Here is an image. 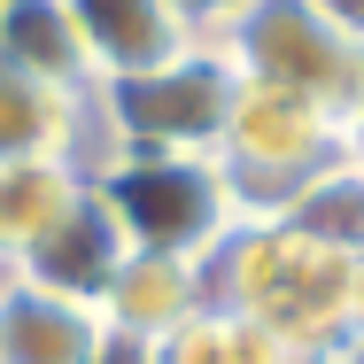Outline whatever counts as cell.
<instances>
[{
	"instance_id": "5bb4252c",
	"label": "cell",
	"mask_w": 364,
	"mask_h": 364,
	"mask_svg": "<svg viewBox=\"0 0 364 364\" xmlns=\"http://www.w3.org/2000/svg\"><path fill=\"white\" fill-rule=\"evenodd\" d=\"M171 8L186 16V31H194V39H225V31H232L256 0H171Z\"/></svg>"
},
{
	"instance_id": "8fae6325",
	"label": "cell",
	"mask_w": 364,
	"mask_h": 364,
	"mask_svg": "<svg viewBox=\"0 0 364 364\" xmlns=\"http://www.w3.org/2000/svg\"><path fill=\"white\" fill-rule=\"evenodd\" d=\"M77 194H85L77 163H0V264L39 248L77 210Z\"/></svg>"
},
{
	"instance_id": "3957f363",
	"label": "cell",
	"mask_w": 364,
	"mask_h": 364,
	"mask_svg": "<svg viewBox=\"0 0 364 364\" xmlns=\"http://www.w3.org/2000/svg\"><path fill=\"white\" fill-rule=\"evenodd\" d=\"M218 47L232 55L240 85H256V93H287V101L333 117V124L349 117V101L364 93V55H357V47H341L302 0H256Z\"/></svg>"
},
{
	"instance_id": "e0dca14e",
	"label": "cell",
	"mask_w": 364,
	"mask_h": 364,
	"mask_svg": "<svg viewBox=\"0 0 364 364\" xmlns=\"http://www.w3.org/2000/svg\"><path fill=\"white\" fill-rule=\"evenodd\" d=\"M349 349H364V256H349Z\"/></svg>"
},
{
	"instance_id": "7c38bea8",
	"label": "cell",
	"mask_w": 364,
	"mask_h": 364,
	"mask_svg": "<svg viewBox=\"0 0 364 364\" xmlns=\"http://www.w3.org/2000/svg\"><path fill=\"white\" fill-rule=\"evenodd\" d=\"M272 225H287V232L333 248V256H364V178L349 163H333V171H318Z\"/></svg>"
},
{
	"instance_id": "8992f818",
	"label": "cell",
	"mask_w": 364,
	"mask_h": 364,
	"mask_svg": "<svg viewBox=\"0 0 364 364\" xmlns=\"http://www.w3.org/2000/svg\"><path fill=\"white\" fill-rule=\"evenodd\" d=\"M70 23L85 39L93 77H132V70H155V63L202 47L171 0H70Z\"/></svg>"
},
{
	"instance_id": "9a60e30c",
	"label": "cell",
	"mask_w": 364,
	"mask_h": 364,
	"mask_svg": "<svg viewBox=\"0 0 364 364\" xmlns=\"http://www.w3.org/2000/svg\"><path fill=\"white\" fill-rule=\"evenodd\" d=\"M302 8H310L341 47H357V55H364V0H302Z\"/></svg>"
},
{
	"instance_id": "277c9868",
	"label": "cell",
	"mask_w": 364,
	"mask_h": 364,
	"mask_svg": "<svg viewBox=\"0 0 364 364\" xmlns=\"http://www.w3.org/2000/svg\"><path fill=\"white\" fill-rule=\"evenodd\" d=\"M333 163H341L333 117L302 109L287 93L240 85V109H232V132H225V147H218V171H225V186H232V202H240L248 225L279 218L294 194H302L318 171H333Z\"/></svg>"
},
{
	"instance_id": "5b68a950",
	"label": "cell",
	"mask_w": 364,
	"mask_h": 364,
	"mask_svg": "<svg viewBox=\"0 0 364 364\" xmlns=\"http://www.w3.org/2000/svg\"><path fill=\"white\" fill-rule=\"evenodd\" d=\"M124 232H117V218L101 210V194L85 186L77 194V210L39 248H23L16 256V279H31V287H47V294H70V302H85V310H101V294L117 287V272H124Z\"/></svg>"
},
{
	"instance_id": "7a4b0ae2",
	"label": "cell",
	"mask_w": 364,
	"mask_h": 364,
	"mask_svg": "<svg viewBox=\"0 0 364 364\" xmlns=\"http://www.w3.org/2000/svg\"><path fill=\"white\" fill-rule=\"evenodd\" d=\"M85 186L101 194V210L117 218L132 256L210 264L225 240L248 225L210 155H93Z\"/></svg>"
},
{
	"instance_id": "30bf717a",
	"label": "cell",
	"mask_w": 364,
	"mask_h": 364,
	"mask_svg": "<svg viewBox=\"0 0 364 364\" xmlns=\"http://www.w3.org/2000/svg\"><path fill=\"white\" fill-rule=\"evenodd\" d=\"M0 63L70 93V101H93V85H101L70 23V0H0Z\"/></svg>"
},
{
	"instance_id": "52a82bcc",
	"label": "cell",
	"mask_w": 364,
	"mask_h": 364,
	"mask_svg": "<svg viewBox=\"0 0 364 364\" xmlns=\"http://www.w3.org/2000/svg\"><path fill=\"white\" fill-rule=\"evenodd\" d=\"M109 326L70 294H47L31 279L0 287V364H101Z\"/></svg>"
},
{
	"instance_id": "ac0fdd59",
	"label": "cell",
	"mask_w": 364,
	"mask_h": 364,
	"mask_svg": "<svg viewBox=\"0 0 364 364\" xmlns=\"http://www.w3.org/2000/svg\"><path fill=\"white\" fill-rule=\"evenodd\" d=\"M101 364H155V349H147V341H124V333H109Z\"/></svg>"
},
{
	"instance_id": "6da1fadb",
	"label": "cell",
	"mask_w": 364,
	"mask_h": 364,
	"mask_svg": "<svg viewBox=\"0 0 364 364\" xmlns=\"http://www.w3.org/2000/svg\"><path fill=\"white\" fill-rule=\"evenodd\" d=\"M232 109H240V70L218 39H202L155 70L93 85V155H210L218 163Z\"/></svg>"
},
{
	"instance_id": "ba28073f",
	"label": "cell",
	"mask_w": 364,
	"mask_h": 364,
	"mask_svg": "<svg viewBox=\"0 0 364 364\" xmlns=\"http://www.w3.org/2000/svg\"><path fill=\"white\" fill-rule=\"evenodd\" d=\"M0 163H93V101L0 63Z\"/></svg>"
},
{
	"instance_id": "9c48e42d",
	"label": "cell",
	"mask_w": 364,
	"mask_h": 364,
	"mask_svg": "<svg viewBox=\"0 0 364 364\" xmlns=\"http://www.w3.org/2000/svg\"><path fill=\"white\" fill-rule=\"evenodd\" d=\"M210 310V279L202 264H178V256H124L117 287L101 294V326L124 333V341H171L178 326H194Z\"/></svg>"
},
{
	"instance_id": "d6986e66",
	"label": "cell",
	"mask_w": 364,
	"mask_h": 364,
	"mask_svg": "<svg viewBox=\"0 0 364 364\" xmlns=\"http://www.w3.org/2000/svg\"><path fill=\"white\" fill-rule=\"evenodd\" d=\"M310 364H364V349H326V357H310Z\"/></svg>"
},
{
	"instance_id": "4fadbf2b",
	"label": "cell",
	"mask_w": 364,
	"mask_h": 364,
	"mask_svg": "<svg viewBox=\"0 0 364 364\" xmlns=\"http://www.w3.org/2000/svg\"><path fill=\"white\" fill-rule=\"evenodd\" d=\"M155 364H302V357L279 333H264L256 318H240V310H202L194 326L155 341Z\"/></svg>"
},
{
	"instance_id": "2e32d148",
	"label": "cell",
	"mask_w": 364,
	"mask_h": 364,
	"mask_svg": "<svg viewBox=\"0 0 364 364\" xmlns=\"http://www.w3.org/2000/svg\"><path fill=\"white\" fill-rule=\"evenodd\" d=\"M333 147H341V163H349V171H357V178H364V93H357V101H349V117L333 124Z\"/></svg>"
}]
</instances>
